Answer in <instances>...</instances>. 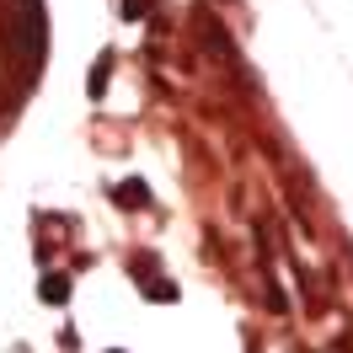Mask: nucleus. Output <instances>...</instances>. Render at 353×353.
I'll list each match as a JSON object with an SVG mask.
<instances>
[{"label":"nucleus","instance_id":"f257e3e1","mask_svg":"<svg viewBox=\"0 0 353 353\" xmlns=\"http://www.w3.org/2000/svg\"><path fill=\"white\" fill-rule=\"evenodd\" d=\"M118 203H150L145 182H123V188H118Z\"/></svg>","mask_w":353,"mask_h":353},{"label":"nucleus","instance_id":"f03ea898","mask_svg":"<svg viewBox=\"0 0 353 353\" xmlns=\"http://www.w3.org/2000/svg\"><path fill=\"white\" fill-rule=\"evenodd\" d=\"M65 294H70V284H65V279H43V300H54V305H59Z\"/></svg>","mask_w":353,"mask_h":353}]
</instances>
